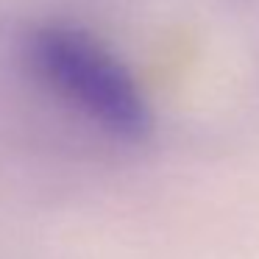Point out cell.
Listing matches in <instances>:
<instances>
[{
    "label": "cell",
    "mask_w": 259,
    "mask_h": 259,
    "mask_svg": "<svg viewBox=\"0 0 259 259\" xmlns=\"http://www.w3.org/2000/svg\"><path fill=\"white\" fill-rule=\"evenodd\" d=\"M34 78L59 103L120 142L151 134L153 114L125 62L95 34L73 23L36 25L23 45Z\"/></svg>",
    "instance_id": "cell-1"
}]
</instances>
